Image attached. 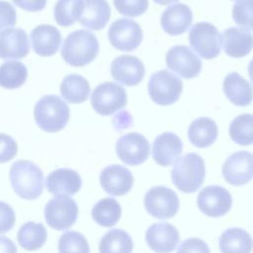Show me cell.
I'll use <instances>...</instances> for the list:
<instances>
[{
	"mask_svg": "<svg viewBox=\"0 0 253 253\" xmlns=\"http://www.w3.org/2000/svg\"><path fill=\"white\" fill-rule=\"evenodd\" d=\"M100 184L108 194L115 197L124 196L131 190L133 176L127 168L122 165H110L101 172Z\"/></svg>",
	"mask_w": 253,
	"mask_h": 253,
	"instance_id": "e0dca14e",
	"label": "cell"
},
{
	"mask_svg": "<svg viewBox=\"0 0 253 253\" xmlns=\"http://www.w3.org/2000/svg\"><path fill=\"white\" fill-rule=\"evenodd\" d=\"M224 52L234 58L247 55L253 48V35L245 27H231L221 34Z\"/></svg>",
	"mask_w": 253,
	"mask_h": 253,
	"instance_id": "ffe728a7",
	"label": "cell"
},
{
	"mask_svg": "<svg viewBox=\"0 0 253 253\" xmlns=\"http://www.w3.org/2000/svg\"><path fill=\"white\" fill-rule=\"evenodd\" d=\"M177 253H211L208 244L200 238H189L184 240L178 247Z\"/></svg>",
	"mask_w": 253,
	"mask_h": 253,
	"instance_id": "ab89813d",
	"label": "cell"
},
{
	"mask_svg": "<svg viewBox=\"0 0 253 253\" xmlns=\"http://www.w3.org/2000/svg\"><path fill=\"white\" fill-rule=\"evenodd\" d=\"M16 6L29 12L42 11L46 4V0H12Z\"/></svg>",
	"mask_w": 253,
	"mask_h": 253,
	"instance_id": "b9f144b4",
	"label": "cell"
},
{
	"mask_svg": "<svg viewBox=\"0 0 253 253\" xmlns=\"http://www.w3.org/2000/svg\"><path fill=\"white\" fill-rule=\"evenodd\" d=\"M16 221V214L10 205L0 201V233L11 230Z\"/></svg>",
	"mask_w": 253,
	"mask_h": 253,
	"instance_id": "f35d334b",
	"label": "cell"
},
{
	"mask_svg": "<svg viewBox=\"0 0 253 253\" xmlns=\"http://www.w3.org/2000/svg\"><path fill=\"white\" fill-rule=\"evenodd\" d=\"M117 11L127 17H138L148 8V0H114Z\"/></svg>",
	"mask_w": 253,
	"mask_h": 253,
	"instance_id": "8d00e7d4",
	"label": "cell"
},
{
	"mask_svg": "<svg viewBox=\"0 0 253 253\" xmlns=\"http://www.w3.org/2000/svg\"><path fill=\"white\" fill-rule=\"evenodd\" d=\"M116 151L124 163L136 166L148 158L150 145L146 137L141 133L128 132L118 139Z\"/></svg>",
	"mask_w": 253,
	"mask_h": 253,
	"instance_id": "8fae6325",
	"label": "cell"
},
{
	"mask_svg": "<svg viewBox=\"0 0 253 253\" xmlns=\"http://www.w3.org/2000/svg\"><path fill=\"white\" fill-rule=\"evenodd\" d=\"M145 73L143 62L133 55H120L111 64L113 78L126 85L135 86L142 81Z\"/></svg>",
	"mask_w": 253,
	"mask_h": 253,
	"instance_id": "9a60e30c",
	"label": "cell"
},
{
	"mask_svg": "<svg viewBox=\"0 0 253 253\" xmlns=\"http://www.w3.org/2000/svg\"><path fill=\"white\" fill-rule=\"evenodd\" d=\"M47 232L42 223L28 221L24 223L17 234V239L22 248L28 251L40 249L46 241Z\"/></svg>",
	"mask_w": 253,
	"mask_h": 253,
	"instance_id": "f1b7e54d",
	"label": "cell"
},
{
	"mask_svg": "<svg viewBox=\"0 0 253 253\" xmlns=\"http://www.w3.org/2000/svg\"><path fill=\"white\" fill-rule=\"evenodd\" d=\"M189 42L200 56L205 59H212L220 52L221 34L212 24L200 22L191 28Z\"/></svg>",
	"mask_w": 253,
	"mask_h": 253,
	"instance_id": "8992f818",
	"label": "cell"
},
{
	"mask_svg": "<svg viewBox=\"0 0 253 253\" xmlns=\"http://www.w3.org/2000/svg\"><path fill=\"white\" fill-rule=\"evenodd\" d=\"M0 253H17V247L10 238L0 235Z\"/></svg>",
	"mask_w": 253,
	"mask_h": 253,
	"instance_id": "7bdbcfd3",
	"label": "cell"
},
{
	"mask_svg": "<svg viewBox=\"0 0 253 253\" xmlns=\"http://www.w3.org/2000/svg\"><path fill=\"white\" fill-rule=\"evenodd\" d=\"M27 67L20 61L10 60L0 66V86L5 89L21 87L27 80Z\"/></svg>",
	"mask_w": 253,
	"mask_h": 253,
	"instance_id": "1f68e13d",
	"label": "cell"
},
{
	"mask_svg": "<svg viewBox=\"0 0 253 253\" xmlns=\"http://www.w3.org/2000/svg\"><path fill=\"white\" fill-rule=\"evenodd\" d=\"M69 116L70 112L67 104L56 95L42 97L34 110L37 125L47 132H56L65 127Z\"/></svg>",
	"mask_w": 253,
	"mask_h": 253,
	"instance_id": "3957f363",
	"label": "cell"
},
{
	"mask_svg": "<svg viewBox=\"0 0 253 253\" xmlns=\"http://www.w3.org/2000/svg\"><path fill=\"white\" fill-rule=\"evenodd\" d=\"M78 216L76 202L67 196H56L44 208L46 223L53 229L65 230L71 227Z\"/></svg>",
	"mask_w": 253,
	"mask_h": 253,
	"instance_id": "ba28073f",
	"label": "cell"
},
{
	"mask_svg": "<svg viewBox=\"0 0 253 253\" xmlns=\"http://www.w3.org/2000/svg\"><path fill=\"white\" fill-rule=\"evenodd\" d=\"M84 0H58L54 7V19L61 27H69L80 19Z\"/></svg>",
	"mask_w": 253,
	"mask_h": 253,
	"instance_id": "d6a6232c",
	"label": "cell"
},
{
	"mask_svg": "<svg viewBox=\"0 0 253 253\" xmlns=\"http://www.w3.org/2000/svg\"><path fill=\"white\" fill-rule=\"evenodd\" d=\"M133 242L130 235L120 228L111 229L99 243L100 253H131Z\"/></svg>",
	"mask_w": 253,
	"mask_h": 253,
	"instance_id": "f546056e",
	"label": "cell"
},
{
	"mask_svg": "<svg viewBox=\"0 0 253 253\" xmlns=\"http://www.w3.org/2000/svg\"><path fill=\"white\" fill-rule=\"evenodd\" d=\"M147 245L156 253H170L179 243L177 228L168 222L151 224L145 232Z\"/></svg>",
	"mask_w": 253,
	"mask_h": 253,
	"instance_id": "2e32d148",
	"label": "cell"
},
{
	"mask_svg": "<svg viewBox=\"0 0 253 253\" xmlns=\"http://www.w3.org/2000/svg\"><path fill=\"white\" fill-rule=\"evenodd\" d=\"M167 67L183 78L198 76L202 70L201 59L186 45H175L166 53Z\"/></svg>",
	"mask_w": 253,
	"mask_h": 253,
	"instance_id": "5bb4252c",
	"label": "cell"
},
{
	"mask_svg": "<svg viewBox=\"0 0 253 253\" xmlns=\"http://www.w3.org/2000/svg\"><path fill=\"white\" fill-rule=\"evenodd\" d=\"M108 37L115 48L122 51H131L140 44L142 30L133 20L121 18L110 26Z\"/></svg>",
	"mask_w": 253,
	"mask_h": 253,
	"instance_id": "30bf717a",
	"label": "cell"
},
{
	"mask_svg": "<svg viewBox=\"0 0 253 253\" xmlns=\"http://www.w3.org/2000/svg\"><path fill=\"white\" fill-rule=\"evenodd\" d=\"M10 181L15 193L22 199L35 200L43 190L42 169L32 161L18 160L11 166Z\"/></svg>",
	"mask_w": 253,
	"mask_h": 253,
	"instance_id": "7a4b0ae2",
	"label": "cell"
},
{
	"mask_svg": "<svg viewBox=\"0 0 253 253\" xmlns=\"http://www.w3.org/2000/svg\"><path fill=\"white\" fill-rule=\"evenodd\" d=\"M111 17V8L106 0H84V9L78 20L92 31L103 29Z\"/></svg>",
	"mask_w": 253,
	"mask_h": 253,
	"instance_id": "d4e9b609",
	"label": "cell"
},
{
	"mask_svg": "<svg viewBox=\"0 0 253 253\" xmlns=\"http://www.w3.org/2000/svg\"><path fill=\"white\" fill-rule=\"evenodd\" d=\"M98 51L99 42L95 35L87 30H77L64 40L61 56L67 64L82 67L93 61Z\"/></svg>",
	"mask_w": 253,
	"mask_h": 253,
	"instance_id": "6da1fadb",
	"label": "cell"
},
{
	"mask_svg": "<svg viewBox=\"0 0 253 253\" xmlns=\"http://www.w3.org/2000/svg\"><path fill=\"white\" fill-rule=\"evenodd\" d=\"M156 4H159V5H169V4H172V3H175L179 0H153Z\"/></svg>",
	"mask_w": 253,
	"mask_h": 253,
	"instance_id": "ee69618b",
	"label": "cell"
},
{
	"mask_svg": "<svg viewBox=\"0 0 253 253\" xmlns=\"http://www.w3.org/2000/svg\"><path fill=\"white\" fill-rule=\"evenodd\" d=\"M62 98L71 104L83 103L90 93V85L86 78L78 74H70L63 78L60 84Z\"/></svg>",
	"mask_w": 253,
	"mask_h": 253,
	"instance_id": "83f0119b",
	"label": "cell"
},
{
	"mask_svg": "<svg viewBox=\"0 0 253 253\" xmlns=\"http://www.w3.org/2000/svg\"><path fill=\"white\" fill-rule=\"evenodd\" d=\"M205 176V161L197 153H188L179 158L171 171L172 182L184 193H194L199 190Z\"/></svg>",
	"mask_w": 253,
	"mask_h": 253,
	"instance_id": "277c9868",
	"label": "cell"
},
{
	"mask_svg": "<svg viewBox=\"0 0 253 253\" xmlns=\"http://www.w3.org/2000/svg\"><path fill=\"white\" fill-rule=\"evenodd\" d=\"M231 139L243 146L253 143V115L242 114L237 116L229 126Z\"/></svg>",
	"mask_w": 253,
	"mask_h": 253,
	"instance_id": "836d02e7",
	"label": "cell"
},
{
	"mask_svg": "<svg viewBox=\"0 0 253 253\" xmlns=\"http://www.w3.org/2000/svg\"><path fill=\"white\" fill-rule=\"evenodd\" d=\"M30 50L26 32L18 28H8L0 32V58L20 59Z\"/></svg>",
	"mask_w": 253,
	"mask_h": 253,
	"instance_id": "ac0fdd59",
	"label": "cell"
},
{
	"mask_svg": "<svg viewBox=\"0 0 253 253\" xmlns=\"http://www.w3.org/2000/svg\"><path fill=\"white\" fill-rule=\"evenodd\" d=\"M34 51L41 56H51L61 44L59 31L51 25H40L31 33Z\"/></svg>",
	"mask_w": 253,
	"mask_h": 253,
	"instance_id": "603a6c76",
	"label": "cell"
},
{
	"mask_svg": "<svg viewBox=\"0 0 253 253\" xmlns=\"http://www.w3.org/2000/svg\"><path fill=\"white\" fill-rule=\"evenodd\" d=\"M224 180L233 186H242L253 179V154L237 151L231 154L222 165Z\"/></svg>",
	"mask_w": 253,
	"mask_h": 253,
	"instance_id": "4fadbf2b",
	"label": "cell"
},
{
	"mask_svg": "<svg viewBox=\"0 0 253 253\" xmlns=\"http://www.w3.org/2000/svg\"><path fill=\"white\" fill-rule=\"evenodd\" d=\"M127 96L123 86L114 82H104L98 85L91 95V105L96 113L110 116L126 107Z\"/></svg>",
	"mask_w": 253,
	"mask_h": 253,
	"instance_id": "52a82bcc",
	"label": "cell"
},
{
	"mask_svg": "<svg viewBox=\"0 0 253 253\" xmlns=\"http://www.w3.org/2000/svg\"><path fill=\"white\" fill-rule=\"evenodd\" d=\"M223 92L227 99L237 107H245L252 103L253 88L239 73L231 72L223 80Z\"/></svg>",
	"mask_w": 253,
	"mask_h": 253,
	"instance_id": "cb8c5ba5",
	"label": "cell"
},
{
	"mask_svg": "<svg viewBox=\"0 0 253 253\" xmlns=\"http://www.w3.org/2000/svg\"><path fill=\"white\" fill-rule=\"evenodd\" d=\"M248 75H249L251 82L253 83V58L251 59V61L249 62V65H248Z\"/></svg>",
	"mask_w": 253,
	"mask_h": 253,
	"instance_id": "f6af8a7d",
	"label": "cell"
},
{
	"mask_svg": "<svg viewBox=\"0 0 253 253\" xmlns=\"http://www.w3.org/2000/svg\"><path fill=\"white\" fill-rule=\"evenodd\" d=\"M144 208L151 216L158 219H167L177 213L179 199L173 190L163 186H156L145 194Z\"/></svg>",
	"mask_w": 253,
	"mask_h": 253,
	"instance_id": "9c48e42d",
	"label": "cell"
},
{
	"mask_svg": "<svg viewBox=\"0 0 253 253\" xmlns=\"http://www.w3.org/2000/svg\"><path fill=\"white\" fill-rule=\"evenodd\" d=\"M47 191L56 196H71L82 186L80 175L69 168H59L48 174L45 181Z\"/></svg>",
	"mask_w": 253,
	"mask_h": 253,
	"instance_id": "44dd1931",
	"label": "cell"
},
{
	"mask_svg": "<svg viewBox=\"0 0 253 253\" xmlns=\"http://www.w3.org/2000/svg\"><path fill=\"white\" fill-rule=\"evenodd\" d=\"M17 152L18 145L15 139L6 133H0V163L10 161Z\"/></svg>",
	"mask_w": 253,
	"mask_h": 253,
	"instance_id": "74e56055",
	"label": "cell"
},
{
	"mask_svg": "<svg viewBox=\"0 0 253 253\" xmlns=\"http://www.w3.org/2000/svg\"><path fill=\"white\" fill-rule=\"evenodd\" d=\"M182 150L181 138L174 132L167 131L155 138L152 145V157L158 165L167 167L180 158Z\"/></svg>",
	"mask_w": 253,
	"mask_h": 253,
	"instance_id": "d6986e66",
	"label": "cell"
},
{
	"mask_svg": "<svg viewBox=\"0 0 253 253\" xmlns=\"http://www.w3.org/2000/svg\"><path fill=\"white\" fill-rule=\"evenodd\" d=\"M17 22V14L14 6L7 1H0V31L13 27Z\"/></svg>",
	"mask_w": 253,
	"mask_h": 253,
	"instance_id": "60d3db41",
	"label": "cell"
},
{
	"mask_svg": "<svg viewBox=\"0 0 253 253\" xmlns=\"http://www.w3.org/2000/svg\"><path fill=\"white\" fill-rule=\"evenodd\" d=\"M218 245L221 253H251L253 240L246 230L233 227L222 232Z\"/></svg>",
	"mask_w": 253,
	"mask_h": 253,
	"instance_id": "4316f807",
	"label": "cell"
},
{
	"mask_svg": "<svg viewBox=\"0 0 253 253\" xmlns=\"http://www.w3.org/2000/svg\"><path fill=\"white\" fill-rule=\"evenodd\" d=\"M197 204L200 211L206 215L218 217L229 211L232 206V197L223 187L212 185L201 190Z\"/></svg>",
	"mask_w": 253,
	"mask_h": 253,
	"instance_id": "7c38bea8",
	"label": "cell"
},
{
	"mask_svg": "<svg viewBox=\"0 0 253 253\" xmlns=\"http://www.w3.org/2000/svg\"><path fill=\"white\" fill-rule=\"evenodd\" d=\"M193 13L189 6L178 3L169 6L161 15L160 24L164 32L170 36L184 34L191 26Z\"/></svg>",
	"mask_w": 253,
	"mask_h": 253,
	"instance_id": "7402d4cb",
	"label": "cell"
},
{
	"mask_svg": "<svg viewBox=\"0 0 253 253\" xmlns=\"http://www.w3.org/2000/svg\"><path fill=\"white\" fill-rule=\"evenodd\" d=\"M122 215V208L119 202L113 198L100 200L92 209L93 219L104 227L114 226Z\"/></svg>",
	"mask_w": 253,
	"mask_h": 253,
	"instance_id": "4dcf8cb0",
	"label": "cell"
},
{
	"mask_svg": "<svg viewBox=\"0 0 253 253\" xmlns=\"http://www.w3.org/2000/svg\"><path fill=\"white\" fill-rule=\"evenodd\" d=\"M59 253H90L87 239L78 231L64 232L58 240Z\"/></svg>",
	"mask_w": 253,
	"mask_h": 253,
	"instance_id": "e575fe53",
	"label": "cell"
},
{
	"mask_svg": "<svg viewBox=\"0 0 253 253\" xmlns=\"http://www.w3.org/2000/svg\"><path fill=\"white\" fill-rule=\"evenodd\" d=\"M232 18L237 25L253 31V0H237L232 8Z\"/></svg>",
	"mask_w": 253,
	"mask_h": 253,
	"instance_id": "d590c367",
	"label": "cell"
},
{
	"mask_svg": "<svg viewBox=\"0 0 253 253\" xmlns=\"http://www.w3.org/2000/svg\"><path fill=\"white\" fill-rule=\"evenodd\" d=\"M148 94L160 106H169L178 101L183 90L182 80L167 69L152 74L148 81Z\"/></svg>",
	"mask_w": 253,
	"mask_h": 253,
	"instance_id": "5b68a950",
	"label": "cell"
},
{
	"mask_svg": "<svg viewBox=\"0 0 253 253\" xmlns=\"http://www.w3.org/2000/svg\"><path fill=\"white\" fill-rule=\"evenodd\" d=\"M218 129L215 122L210 118L202 117L191 123L188 129L190 142L200 148H206L214 143L217 138Z\"/></svg>",
	"mask_w": 253,
	"mask_h": 253,
	"instance_id": "484cf974",
	"label": "cell"
}]
</instances>
